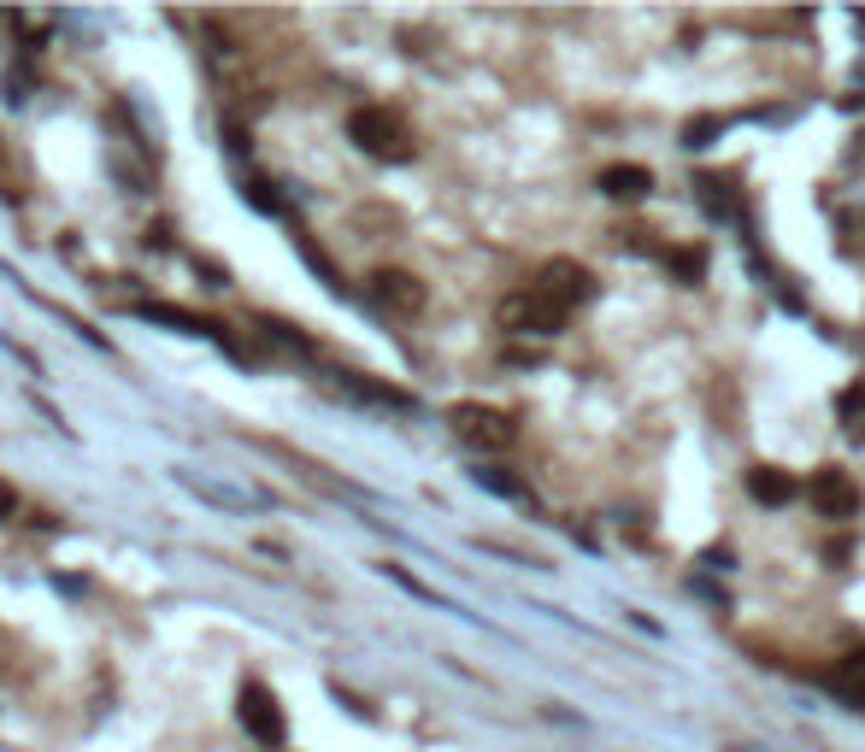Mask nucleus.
I'll return each mask as SVG.
<instances>
[{"label":"nucleus","mask_w":865,"mask_h":752,"mask_svg":"<svg viewBox=\"0 0 865 752\" xmlns=\"http://www.w3.org/2000/svg\"><path fill=\"white\" fill-rule=\"evenodd\" d=\"M501 329H512V336H560L566 311L548 295H535V288H519V295L501 300Z\"/></svg>","instance_id":"3"},{"label":"nucleus","mask_w":865,"mask_h":752,"mask_svg":"<svg viewBox=\"0 0 865 752\" xmlns=\"http://www.w3.org/2000/svg\"><path fill=\"white\" fill-rule=\"evenodd\" d=\"M725 130V123H718L712 112H700V118H689L684 123V148H712V136Z\"/></svg>","instance_id":"13"},{"label":"nucleus","mask_w":865,"mask_h":752,"mask_svg":"<svg viewBox=\"0 0 865 752\" xmlns=\"http://www.w3.org/2000/svg\"><path fill=\"white\" fill-rule=\"evenodd\" d=\"M12 506H18V494H12V483H0V517H12Z\"/></svg>","instance_id":"16"},{"label":"nucleus","mask_w":865,"mask_h":752,"mask_svg":"<svg viewBox=\"0 0 865 752\" xmlns=\"http://www.w3.org/2000/svg\"><path fill=\"white\" fill-rule=\"evenodd\" d=\"M836 412H842V424H854V417H865V383H848L836 394Z\"/></svg>","instance_id":"14"},{"label":"nucleus","mask_w":865,"mask_h":752,"mask_svg":"<svg viewBox=\"0 0 865 752\" xmlns=\"http://www.w3.org/2000/svg\"><path fill=\"white\" fill-rule=\"evenodd\" d=\"M807 499H813V512H818V517H836V524H848V517L859 512V488H854V476H848V471H836V465L813 471Z\"/></svg>","instance_id":"6"},{"label":"nucleus","mask_w":865,"mask_h":752,"mask_svg":"<svg viewBox=\"0 0 865 752\" xmlns=\"http://www.w3.org/2000/svg\"><path fill=\"white\" fill-rule=\"evenodd\" d=\"M478 483H483L489 494H507V499H512V494H519V483H512V476H507V471H478Z\"/></svg>","instance_id":"15"},{"label":"nucleus","mask_w":865,"mask_h":752,"mask_svg":"<svg viewBox=\"0 0 865 752\" xmlns=\"http://www.w3.org/2000/svg\"><path fill=\"white\" fill-rule=\"evenodd\" d=\"M347 136H354V148L371 154V159H389V165L412 159V136L389 107H360L354 118H347Z\"/></svg>","instance_id":"1"},{"label":"nucleus","mask_w":865,"mask_h":752,"mask_svg":"<svg viewBox=\"0 0 865 752\" xmlns=\"http://www.w3.org/2000/svg\"><path fill=\"white\" fill-rule=\"evenodd\" d=\"M448 424H453V435H460L465 447H478V453H501V447H512V435H519L507 412L478 406V400L453 406V412H448Z\"/></svg>","instance_id":"2"},{"label":"nucleus","mask_w":865,"mask_h":752,"mask_svg":"<svg viewBox=\"0 0 865 752\" xmlns=\"http://www.w3.org/2000/svg\"><path fill=\"white\" fill-rule=\"evenodd\" d=\"M748 494L759 499V506H789V499H795V476L777 471V465H754L748 471Z\"/></svg>","instance_id":"9"},{"label":"nucleus","mask_w":865,"mask_h":752,"mask_svg":"<svg viewBox=\"0 0 865 752\" xmlns=\"http://www.w3.org/2000/svg\"><path fill=\"white\" fill-rule=\"evenodd\" d=\"M236 718H242V729L254 735L259 746H277L283 741V705H277V694L265 682H242V705H236Z\"/></svg>","instance_id":"5"},{"label":"nucleus","mask_w":865,"mask_h":752,"mask_svg":"<svg viewBox=\"0 0 865 752\" xmlns=\"http://www.w3.org/2000/svg\"><path fill=\"white\" fill-rule=\"evenodd\" d=\"M530 288H535V295H548L560 311L594 300V277H589V265H577V259H548L542 270H535Z\"/></svg>","instance_id":"4"},{"label":"nucleus","mask_w":865,"mask_h":752,"mask_svg":"<svg viewBox=\"0 0 865 752\" xmlns=\"http://www.w3.org/2000/svg\"><path fill=\"white\" fill-rule=\"evenodd\" d=\"M648 188H653V177L642 171V165H607V171H601V195L607 200H648Z\"/></svg>","instance_id":"8"},{"label":"nucleus","mask_w":865,"mask_h":752,"mask_svg":"<svg viewBox=\"0 0 865 752\" xmlns=\"http://www.w3.org/2000/svg\"><path fill=\"white\" fill-rule=\"evenodd\" d=\"M371 295H377L389 311H419L424 306V288H419V277H406V270H377V277H371Z\"/></svg>","instance_id":"7"},{"label":"nucleus","mask_w":865,"mask_h":752,"mask_svg":"<svg viewBox=\"0 0 865 752\" xmlns=\"http://www.w3.org/2000/svg\"><path fill=\"white\" fill-rule=\"evenodd\" d=\"M666 270H671L677 283H700V277H707V254H700V247H671Z\"/></svg>","instance_id":"11"},{"label":"nucleus","mask_w":865,"mask_h":752,"mask_svg":"<svg viewBox=\"0 0 865 752\" xmlns=\"http://www.w3.org/2000/svg\"><path fill=\"white\" fill-rule=\"evenodd\" d=\"M830 682H836L854 705H865V653H848V659H842L836 671H830Z\"/></svg>","instance_id":"10"},{"label":"nucleus","mask_w":865,"mask_h":752,"mask_svg":"<svg viewBox=\"0 0 865 752\" xmlns=\"http://www.w3.org/2000/svg\"><path fill=\"white\" fill-rule=\"evenodd\" d=\"M700 206H707L712 218H730V212H736V200H730V182H718V177H700Z\"/></svg>","instance_id":"12"}]
</instances>
